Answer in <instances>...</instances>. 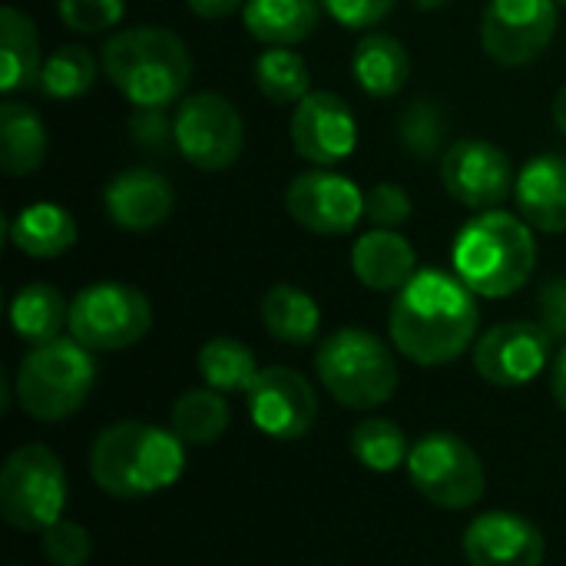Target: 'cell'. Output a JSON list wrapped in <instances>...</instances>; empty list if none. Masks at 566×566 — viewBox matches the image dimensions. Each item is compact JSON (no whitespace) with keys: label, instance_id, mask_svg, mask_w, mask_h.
<instances>
[{"label":"cell","instance_id":"cell-1","mask_svg":"<svg viewBox=\"0 0 566 566\" xmlns=\"http://www.w3.org/2000/svg\"><path fill=\"white\" fill-rule=\"evenodd\" d=\"M478 322L481 308L474 292L451 272L424 269L395 295L388 332L405 358L438 368L474 345Z\"/></svg>","mask_w":566,"mask_h":566},{"label":"cell","instance_id":"cell-2","mask_svg":"<svg viewBox=\"0 0 566 566\" xmlns=\"http://www.w3.org/2000/svg\"><path fill=\"white\" fill-rule=\"evenodd\" d=\"M99 63L106 80L133 103V109H166L186 99L192 80V56L182 36L166 27H129L113 33Z\"/></svg>","mask_w":566,"mask_h":566},{"label":"cell","instance_id":"cell-3","mask_svg":"<svg viewBox=\"0 0 566 566\" xmlns=\"http://www.w3.org/2000/svg\"><path fill=\"white\" fill-rule=\"evenodd\" d=\"M186 468V444L156 424L119 421L90 451V474L99 491L119 501L149 497L172 488Z\"/></svg>","mask_w":566,"mask_h":566},{"label":"cell","instance_id":"cell-4","mask_svg":"<svg viewBox=\"0 0 566 566\" xmlns=\"http://www.w3.org/2000/svg\"><path fill=\"white\" fill-rule=\"evenodd\" d=\"M454 275L484 298H507L521 292L537 265L534 229L504 209L478 212L454 239Z\"/></svg>","mask_w":566,"mask_h":566},{"label":"cell","instance_id":"cell-5","mask_svg":"<svg viewBox=\"0 0 566 566\" xmlns=\"http://www.w3.org/2000/svg\"><path fill=\"white\" fill-rule=\"evenodd\" d=\"M315 371L325 391L352 411L381 408L395 398L401 381L391 348L365 328L332 332L318 345Z\"/></svg>","mask_w":566,"mask_h":566},{"label":"cell","instance_id":"cell-6","mask_svg":"<svg viewBox=\"0 0 566 566\" xmlns=\"http://www.w3.org/2000/svg\"><path fill=\"white\" fill-rule=\"evenodd\" d=\"M96 385V361L76 338H53L33 345L17 368V401L36 421L73 418Z\"/></svg>","mask_w":566,"mask_h":566},{"label":"cell","instance_id":"cell-7","mask_svg":"<svg viewBox=\"0 0 566 566\" xmlns=\"http://www.w3.org/2000/svg\"><path fill=\"white\" fill-rule=\"evenodd\" d=\"M66 474L60 458L43 444L17 448L0 471V514L13 531L43 534L63 517Z\"/></svg>","mask_w":566,"mask_h":566},{"label":"cell","instance_id":"cell-8","mask_svg":"<svg viewBox=\"0 0 566 566\" xmlns=\"http://www.w3.org/2000/svg\"><path fill=\"white\" fill-rule=\"evenodd\" d=\"M153 328L149 298L123 282H96L73 295L66 332L90 352H123Z\"/></svg>","mask_w":566,"mask_h":566},{"label":"cell","instance_id":"cell-9","mask_svg":"<svg viewBox=\"0 0 566 566\" xmlns=\"http://www.w3.org/2000/svg\"><path fill=\"white\" fill-rule=\"evenodd\" d=\"M408 478L415 491L444 511H468L484 497L488 478L478 451L448 431L424 434L408 454Z\"/></svg>","mask_w":566,"mask_h":566},{"label":"cell","instance_id":"cell-10","mask_svg":"<svg viewBox=\"0 0 566 566\" xmlns=\"http://www.w3.org/2000/svg\"><path fill=\"white\" fill-rule=\"evenodd\" d=\"M172 126L176 153L202 172H222L235 166L245 149V123L222 93L186 96L172 113Z\"/></svg>","mask_w":566,"mask_h":566},{"label":"cell","instance_id":"cell-11","mask_svg":"<svg viewBox=\"0 0 566 566\" xmlns=\"http://www.w3.org/2000/svg\"><path fill=\"white\" fill-rule=\"evenodd\" d=\"M557 23V0H488L481 46L501 66H527L547 53Z\"/></svg>","mask_w":566,"mask_h":566},{"label":"cell","instance_id":"cell-12","mask_svg":"<svg viewBox=\"0 0 566 566\" xmlns=\"http://www.w3.org/2000/svg\"><path fill=\"white\" fill-rule=\"evenodd\" d=\"M441 182L454 202L474 212L501 209L517 186L511 156L501 146L474 136L458 139L441 156Z\"/></svg>","mask_w":566,"mask_h":566},{"label":"cell","instance_id":"cell-13","mask_svg":"<svg viewBox=\"0 0 566 566\" xmlns=\"http://www.w3.org/2000/svg\"><path fill=\"white\" fill-rule=\"evenodd\" d=\"M289 216L312 235H348L365 219V192L342 172L308 169L298 172L285 189Z\"/></svg>","mask_w":566,"mask_h":566},{"label":"cell","instance_id":"cell-14","mask_svg":"<svg viewBox=\"0 0 566 566\" xmlns=\"http://www.w3.org/2000/svg\"><path fill=\"white\" fill-rule=\"evenodd\" d=\"M554 338L541 322H504L474 345V368L494 388L531 385L551 361Z\"/></svg>","mask_w":566,"mask_h":566},{"label":"cell","instance_id":"cell-15","mask_svg":"<svg viewBox=\"0 0 566 566\" xmlns=\"http://www.w3.org/2000/svg\"><path fill=\"white\" fill-rule=\"evenodd\" d=\"M289 136H292V149L305 163H312L318 169H332V166L345 163L355 153V146H358V119H355L352 106L338 93L312 90L292 109Z\"/></svg>","mask_w":566,"mask_h":566},{"label":"cell","instance_id":"cell-16","mask_svg":"<svg viewBox=\"0 0 566 566\" xmlns=\"http://www.w3.org/2000/svg\"><path fill=\"white\" fill-rule=\"evenodd\" d=\"M245 398L252 424L275 441L305 438L318 418V395L308 378L282 365L262 368Z\"/></svg>","mask_w":566,"mask_h":566},{"label":"cell","instance_id":"cell-17","mask_svg":"<svg viewBox=\"0 0 566 566\" xmlns=\"http://www.w3.org/2000/svg\"><path fill=\"white\" fill-rule=\"evenodd\" d=\"M544 554V534L511 511L481 514L464 531V557L471 566H541Z\"/></svg>","mask_w":566,"mask_h":566},{"label":"cell","instance_id":"cell-18","mask_svg":"<svg viewBox=\"0 0 566 566\" xmlns=\"http://www.w3.org/2000/svg\"><path fill=\"white\" fill-rule=\"evenodd\" d=\"M103 206H106V216L123 232H153L172 216L176 192L163 172L146 169V166H129L109 179L103 192Z\"/></svg>","mask_w":566,"mask_h":566},{"label":"cell","instance_id":"cell-19","mask_svg":"<svg viewBox=\"0 0 566 566\" xmlns=\"http://www.w3.org/2000/svg\"><path fill=\"white\" fill-rule=\"evenodd\" d=\"M517 216L537 232H566V159L554 153L534 156L514 186Z\"/></svg>","mask_w":566,"mask_h":566},{"label":"cell","instance_id":"cell-20","mask_svg":"<svg viewBox=\"0 0 566 566\" xmlns=\"http://www.w3.org/2000/svg\"><path fill=\"white\" fill-rule=\"evenodd\" d=\"M352 269L371 292H401L418 275V255L398 229H371L358 235Z\"/></svg>","mask_w":566,"mask_h":566},{"label":"cell","instance_id":"cell-21","mask_svg":"<svg viewBox=\"0 0 566 566\" xmlns=\"http://www.w3.org/2000/svg\"><path fill=\"white\" fill-rule=\"evenodd\" d=\"M352 76L371 99H391L411 80V56L398 36L371 30L352 53Z\"/></svg>","mask_w":566,"mask_h":566},{"label":"cell","instance_id":"cell-22","mask_svg":"<svg viewBox=\"0 0 566 566\" xmlns=\"http://www.w3.org/2000/svg\"><path fill=\"white\" fill-rule=\"evenodd\" d=\"M43 53H40V33L36 23L17 10V7H3L0 10V93L13 96L23 90H36L40 83V70H43Z\"/></svg>","mask_w":566,"mask_h":566},{"label":"cell","instance_id":"cell-23","mask_svg":"<svg viewBox=\"0 0 566 566\" xmlns=\"http://www.w3.org/2000/svg\"><path fill=\"white\" fill-rule=\"evenodd\" d=\"M322 20V0H245L242 23L265 46L305 43Z\"/></svg>","mask_w":566,"mask_h":566},{"label":"cell","instance_id":"cell-24","mask_svg":"<svg viewBox=\"0 0 566 566\" xmlns=\"http://www.w3.org/2000/svg\"><path fill=\"white\" fill-rule=\"evenodd\" d=\"M76 219L56 202H33L10 222V242L30 259H56L76 245Z\"/></svg>","mask_w":566,"mask_h":566},{"label":"cell","instance_id":"cell-25","mask_svg":"<svg viewBox=\"0 0 566 566\" xmlns=\"http://www.w3.org/2000/svg\"><path fill=\"white\" fill-rule=\"evenodd\" d=\"M46 159V126L40 113L20 99L0 106V169L7 176H30Z\"/></svg>","mask_w":566,"mask_h":566},{"label":"cell","instance_id":"cell-26","mask_svg":"<svg viewBox=\"0 0 566 566\" xmlns=\"http://www.w3.org/2000/svg\"><path fill=\"white\" fill-rule=\"evenodd\" d=\"M262 325L282 345H312L322 328V308L305 289L279 282L262 298Z\"/></svg>","mask_w":566,"mask_h":566},{"label":"cell","instance_id":"cell-27","mask_svg":"<svg viewBox=\"0 0 566 566\" xmlns=\"http://www.w3.org/2000/svg\"><path fill=\"white\" fill-rule=\"evenodd\" d=\"M66 322H70V302L60 295L56 285L30 282L10 302V325H13L17 338H23L30 345H46V342L60 338Z\"/></svg>","mask_w":566,"mask_h":566},{"label":"cell","instance_id":"cell-28","mask_svg":"<svg viewBox=\"0 0 566 566\" xmlns=\"http://www.w3.org/2000/svg\"><path fill=\"white\" fill-rule=\"evenodd\" d=\"M196 361H199V375H202L206 388H212L219 395L249 391L262 371L252 348L239 338H209L199 348Z\"/></svg>","mask_w":566,"mask_h":566},{"label":"cell","instance_id":"cell-29","mask_svg":"<svg viewBox=\"0 0 566 566\" xmlns=\"http://www.w3.org/2000/svg\"><path fill=\"white\" fill-rule=\"evenodd\" d=\"M172 434L182 444H212L226 434L229 428V405L219 391L212 388H192L176 398L172 415H169Z\"/></svg>","mask_w":566,"mask_h":566},{"label":"cell","instance_id":"cell-30","mask_svg":"<svg viewBox=\"0 0 566 566\" xmlns=\"http://www.w3.org/2000/svg\"><path fill=\"white\" fill-rule=\"evenodd\" d=\"M255 86L279 106H298L312 93V70L292 46H269L255 60Z\"/></svg>","mask_w":566,"mask_h":566},{"label":"cell","instance_id":"cell-31","mask_svg":"<svg viewBox=\"0 0 566 566\" xmlns=\"http://www.w3.org/2000/svg\"><path fill=\"white\" fill-rule=\"evenodd\" d=\"M96 83V56L86 46L66 43L43 60L36 90L46 99H76Z\"/></svg>","mask_w":566,"mask_h":566},{"label":"cell","instance_id":"cell-32","mask_svg":"<svg viewBox=\"0 0 566 566\" xmlns=\"http://www.w3.org/2000/svg\"><path fill=\"white\" fill-rule=\"evenodd\" d=\"M352 454L358 458L361 468L375 471V474H391L401 464H408V438L405 431L388 421V418H365L355 431H352Z\"/></svg>","mask_w":566,"mask_h":566},{"label":"cell","instance_id":"cell-33","mask_svg":"<svg viewBox=\"0 0 566 566\" xmlns=\"http://www.w3.org/2000/svg\"><path fill=\"white\" fill-rule=\"evenodd\" d=\"M398 133H401V143L411 156L431 159L441 153V143H444V113L438 109V103L418 99L401 113Z\"/></svg>","mask_w":566,"mask_h":566},{"label":"cell","instance_id":"cell-34","mask_svg":"<svg viewBox=\"0 0 566 566\" xmlns=\"http://www.w3.org/2000/svg\"><path fill=\"white\" fill-rule=\"evenodd\" d=\"M56 13H60L63 27H70L76 33H106V30L119 27L126 3L123 0H60Z\"/></svg>","mask_w":566,"mask_h":566},{"label":"cell","instance_id":"cell-35","mask_svg":"<svg viewBox=\"0 0 566 566\" xmlns=\"http://www.w3.org/2000/svg\"><path fill=\"white\" fill-rule=\"evenodd\" d=\"M40 551H43L46 564L86 566L90 554H93V544H90V534H86L80 524H73V521H56L53 527L43 531Z\"/></svg>","mask_w":566,"mask_h":566},{"label":"cell","instance_id":"cell-36","mask_svg":"<svg viewBox=\"0 0 566 566\" xmlns=\"http://www.w3.org/2000/svg\"><path fill=\"white\" fill-rule=\"evenodd\" d=\"M411 212H415L411 196L395 182H378L365 192V219L375 229H398L411 219Z\"/></svg>","mask_w":566,"mask_h":566},{"label":"cell","instance_id":"cell-37","mask_svg":"<svg viewBox=\"0 0 566 566\" xmlns=\"http://www.w3.org/2000/svg\"><path fill=\"white\" fill-rule=\"evenodd\" d=\"M129 136L136 146H143L149 153H172L176 149V126L166 116V109H133Z\"/></svg>","mask_w":566,"mask_h":566},{"label":"cell","instance_id":"cell-38","mask_svg":"<svg viewBox=\"0 0 566 566\" xmlns=\"http://www.w3.org/2000/svg\"><path fill=\"white\" fill-rule=\"evenodd\" d=\"M395 3L398 0H322V10L348 30H371L395 10Z\"/></svg>","mask_w":566,"mask_h":566},{"label":"cell","instance_id":"cell-39","mask_svg":"<svg viewBox=\"0 0 566 566\" xmlns=\"http://www.w3.org/2000/svg\"><path fill=\"white\" fill-rule=\"evenodd\" d=\"M541 325L551 332V338H566V275L551 279L544 289H541Z\"/></svg>","mask_w":566,"mask_h":566},{"label":"cell","instance_id":"cell-40","mask_svg":"<svg viewBox=\"0 0 566 566\" xmlns=\"http://www.w3.org/2000/svg\"><path fill=\"white\" fill-rule=\"evenodd\" d=\"M186 3L202 20H222V17H232L235 10L245 7V0H186Z\"/></svg>","mask_w":566,"mask_h":566},{"label":"cell","instance_id":"cell-41","mask_svg":"<svg viewBox=\"0 0 566 566\" xmlns=\"http://www.w3.org/2000/svg\"><path fill=\"white\" fill-rule=\"evenodd\" d=\"M554 398H557V405L566 411V345L560 348V355H557V361H554Z\"/></svg>","mask_w":566,"mask_h":566},{"label":"cell","instance_id":"cell-42","mask_svg":"<svg viewBox=\"0 0 566 566\" xmlns=\"http://www.w3.org/2000/svg\"><path fill=\"white\" fill-rule=\"evenodd\" d=\"M554 123H557L560 133H566V83L557 90V96H554Z\"/></svg>","mask_w":566,"mask_h":566},{"label":"cell","instance_id":"cell-43","mask_svg":"<svg viewBox=\"0 0 566 566\" xmlns=\"http://www.w3.org/2000/svg\"><path fill=\"white\" fill-rule=\"evenodd\" d=\"M451 0H418V10H441V7H448Z\"/></svg>","mask_w":566,"mask_h":566},{"label":"cell","instance_id":"cell-44","mask_svg":"<svg viewBox=\"0 0 566 566\" xmlns=\"http://www.w3.org/2000/svg\"><path fill=\"white\" fill-rule=\"evenodd\" d=\"M557 3H564V7H566V0H557Z\"/></svg>","mask_w":566,"mask_h":566}]
</instances>
